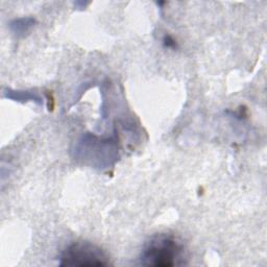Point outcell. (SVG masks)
<instances>
[{"mask_svg": "<svg viewBox=\"0 0 267 267\" xmlns=\"http://www.w3.org/2000/svg\"><path fill=\"white\" fill-rule=\"evenodd\" d=\"M140 265L173 267L185 264V245L171 234L152 236L144 245L139 257Z\"/></svg>", "mask_w": 267, "mask_h": 267, "instance_id": "cell-1", "label": "cell"}, {"mask_svg": "<svg viewBox=\"0 0 267 267\" xmlns=\"http://www.w3.org/2000/svg\"><path fill=\"white\" fill-rule=\"evenodd\" d=\"M60 266H108L110 259L105 252L89 242H75L60 255Z\"/></svg>", "mask_w": 267, "mask_h": 267, "instance_id": "cell-2", "label": "cell"}, {"mask_svg": "<svg viewBox=\"0 0 267 267\" xmlns=\"http://www.w3.org/2000/svg\"><path fill=\"white\" fill-rule=\"evenodd\" d=\"M34 24V19L33 18H20L14 20L11 23V29L16 34H22L29 31Z\"/></svg>", "mask_w": 267, "mask_h": 267, "instance_id": "cell-3", "label": "cell"}, {"mask_svg": "<svg viewBox=\"0 0 267 267\" xmlns=\"http://www.w3.org/2000/svg\"><path fill=\"white\" fill-rule=\"evenodd\" d=\"M8 95L6 97L11 98V100H14L16 101H27V100H33L37 103H41V98L37 95H34L31 92H20V91H8Z\"/></svg>", "mask_w": 267, "mask_h": 267, "instance_id": "cell-4", "label": "cell"}, {"mask_svg": "<svg viewBox=\"0 0 267 267\" xmlns=\"http://www.w3.org/2000/svg\"><path fill=\"white\" fill-rule=\"evenodd\" d=\"M163 44L167 48H175V47H177V42H175L170 36H165L164 37Z\"/></svg>", "mask_w": 267, "mask_h": 267, "instance_id": "cell-5", "label": "cell"}]
</instances>
